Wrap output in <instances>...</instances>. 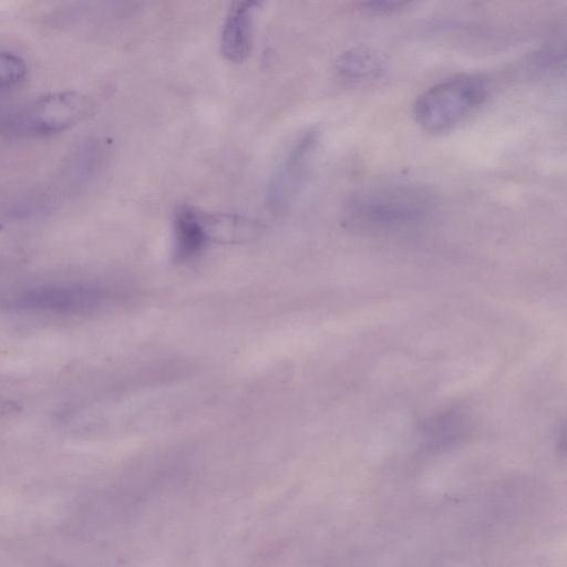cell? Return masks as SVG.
<instances>
[{
  "label": "cell",
  "instance_id": "2",
  "mask_svg": "<svg viewBox=\"0 0 567 567\" xmlns=\"http://www.w3.org/2000/svg\"><path fill=\"white\" fill-rule=\"evenodd\" d=\"M486 96L487 85L480 76L452 78L425 90L414 103L413 115L424 131L443 133L467 118Z\"/></svg>",
  "mask_w": 567,
  "mask_h": 567
},
{
  "label": "cell",
  "instance_id": "5",
  "mask_svg": "<svg viewBox=\"0 0 567 567\" xmlns=\"http://www.w3.org/2000/svg\"><path fill=\"white\" fill-rule=\"evenodd\" d=\"M102 298L101 291L91 286H44L27 290L17 303L29 309L80 312L96 307Z\"/></svg>",
  "mask_w": 567,
  "mask_h": 567
},
{
  "label": "cell",
  "instance_id": "10",
  "mask_svg": "<svg viewBox=\"0 0 567 567\" xmlns=\"http://www.w3.org/2000/svg\"><path fill=\"white\" fill-rule=\"evenodd\" d=\"M409 3L402 1H369L362 3V7L365 10L378 12V13H389L393 11H398Z\"/></svg>",
  "mask_w": 567,
  "mask_h": 567
},
{
  "label": "cell",
  "instance_id": "7",
  "mask_svg": "<svg viewBox=\"0 0 567 567\" xmlns=\"http://www.w3.org/2000/svg\"><path fill=\"white\" fill-rule=\"evenodd\" d=\"M175 251L182 259L196 256L209 239L199 212L192 207H181L174 219Z\"/></svg>",
  "mask_w": 567,
  "mask_h": 567
},
{
  "label": "cell",
  "instance_id": "4",
  "mask_svg": "<svg viewBox=\"0 0 567 567\" xmlns=\"http://www.w3.org/2000/svg\"><path fill=\"white\" fill-rule=\"evenodd\" d=\"M317 144L315 130L296 140L268 183L266 203L269 208L282 210L293 200L308 174Z\"/></svg>",
  "mask_w": 567,
  "mask_h": 567
},
{
  "label": "cell",
  "instance_id": "9",
  "mask_svg": "<svg viewBox=\"0 0 567 567\" xmlns=\"http://www.w3.org/2000/svg\"><path fill=\"white\" fill-rule=\"evenodd\" d=\"M27 75V64L19 55L0 51V90L18 85Z\"/></svg>",
  "mask_w": 567,
  "mask_h": 567
},
{
  "label": "cell",
  "instance_id": "1",
  "mask_svg": "<svg viewBox=\"0 0 567 567\" xmlns=\"http://www.w3.org/2000/svg\"><path fill=\"white\" fill-rule=\"evenodd\" d=\"M435 206L434 193L417 183L390 182L365 186L350 195L342 220L355 233L390 234L424 220Z\"/></svg>",
  "mask_w": 567,
  "mask_h": 567
},
{
  "label": "cell",
  "instance_id": "8",
  "mask_svg": "<svg viewBox=\"0 0 567 567\" xmlns=\"http://www.w3.org/2000/svg\"><path fill=\"white\" fill-rule=\"evenodd\" d=\"M383 61L372 49L357 47L343 52L337 60V71L346 80L362 82L381 74Z\"/></svg>",
  "mask_w": 567,
  "mask_h": 567
},
{
  "label": "cell",
  "instance_id": "6",
  "mask_svg": "<svg viewBox=\"0 0 567 567\" xmlns=\"http://www.w3.org/2000/svg\"><path fill=\"white\" fill-rule=\"evenodd\" d=\"M259 2L251 0L235 1L226 16L221 37V53L228 61L240 63L251 51L252 16Z\"/></svg>",
  "mask_w": 567,
  "mask_h": 567
},
{
  "label": "cell",
  "instance_id": "3",
  "mask_svg": "<svg viewBox=\"0 0 567 567\" xmlns=\"http://www.w3.org/2000/svg\"><path fill=\"white\" fill-rule=\"evenodd\" d=\"M91 99L76 91L50 93L10 114L2 131L16 137H40L63 132L93 113Z\"/></svg>",
  "mask_w": 567,
  "mask_h": 567
},
{
  "label": "cell",
  "instance_id": "11",
  "mask_svg": "<svg viewBox=\"0 0 567 567\" xmlns=\"http://www.w3.org/2000/svg\"><path fill=\"white\" fill-rule=\"evenodd\" d=\"M20 411L21 408L16 401L0 395V417L13 415Z\"/></svg>",
  "mask_w": 567,
  "mask_h": 567
}]
</instances>
